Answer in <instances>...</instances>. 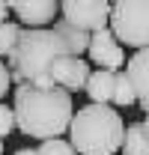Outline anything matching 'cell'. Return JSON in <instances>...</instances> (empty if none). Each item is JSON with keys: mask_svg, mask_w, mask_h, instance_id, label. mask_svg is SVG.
Wrapping results in <instances>:
<instances>
[{"mask_svg": "<svg viewBox=\"0 0 149 155\" xmlns=\"http://www.w3.org/2000/svg\"><path fill=\"white\" fill-rule=\"evenodd\" d=\"M48 75L54 81L57 90H63V93H81L84 90V84H87V78H90V63L81 57H72V54H66V57H57L51 63V69H48Z\"/></svg>", "mask_w": 149, "mask_h": 155, "instance_id": "6", "label": "cell"}, {"mask_svg": "<svg viewBox=\"0 0 149 155\" xmlns=\"http://www.w3.org/2000/svg\"><path fill=\"white\" fill-rule=\"evenodd\" d=\"M60 15L66 24H72L84 33H95L108 27L111 3L108 0H66L60 3Z\"/></svg>", "mask_w": 149, "mask_h": 155, "instance_id": "5", "label": "cell"}, {"mask_svg": "<svg viewBox=\"0 0 149 155\" xmlns=\"http://www.w3.org/2000/svg\"><path fill=\"white\" fill-rule=\"evenodd\" d=\"M113 75H116V72H101V69L90 72L87 84H84V90H87V96H90V104H111Z\"/></svg>", "mask_w": 149, "mask_h": 155, "instance_id": "11", "label": "cell"}, {"mask_svg": "<svg viewBox=\"0 0 149 155\" xmlns=\"http://www.w3.org/2000/svg\"><path fill=\"white\" fill-rule=\"evenodd\" d=\"M111 104H116V107H131V104H137V98H134V93H131V87H128V81H125L122 72H116V75H113V96H111Z\"/></svg>", "mask_w": 149, "mask_h": 155, "instance_id": "13", "label": "cell"}, {"mask_svg": "<svg viewBox=\"0 0 149 155\" xmlns=\"http://www.w3.org/2000/svg\"><path fill=\"white\" fill-rule=\"evenodd\" d=\"M66 45L63 39L57 36L54 30L42 27V30H21L18 45L9 54V81L12 84H30L39 75H48L51 63L57 57H66Z\"/></svg>", "mask_w": 149, "mask_h": 155, "instance_id": "3", "label": "cell"}, {"mask_svg": "<svg viewBox=\"0 0 149 155\" xmlns=\"http://www.w3.org/2000/svg\"><path fill=\"white\" fill-rule=\"evenodd\" d=\"M108 30L116 45H131L134 51L149 48V3L146 0H116L111 3Z\"/></svg>", "mask_w": 149, "mask_h": 155, "instance_id": "4", "label": "cell"}, {"mask_svg": "<svg viewBox=\"0 0 149 155\" xmlns=\"http://www.w3.org/2000/svg\"><path fill=\"white\" fill-rule=\"evenodd\" d=\"M21 30H24V27H21L18 21H6V24H0V57H9V54L15 51Z\"/></svg>", "mask_w": 149, "mask_h": 155, "instance_id": "14", "label": "cell"}, {"mask_svg": "<svg viewBox=\"0 0 149 155\" xmlns=\"http://www.w3.org/2000/svg\"><path fill=\"white\" fill-rule=\"evenodd\" d=\"M15 155H36V149H18Z\"/></svg>", "mask_w": 149, "mask_h": 155, "instance_id": "19", "label": "cell"}, {"mask_svg": "<svg viewBox=\"0 0 149 155\" xmlns=\"http://www.w3.org/2000/svg\"><path fill=\"white\" fill-rule=\"evenodd\" d=\"M54 33L63 39V45H66V51H69L72 57H81V54L87 51V45H90V33L78 30V27L66 24V21H57V24H54Z\"/></svg>", "mask_w": 149, "mask_h": 155, "instance_id": "12", "label": "cell"}, {"mask_svg": "<svg viewBox=\"0 0 149 155\" xmlns=\"http://www.w3.org/2000/svg\"><path fill=\"white\" fill-rule=\"evenodd\" d=\"M15 128V119H12V107H6L3 101H0V140L9 134Z\"/></svg>", "mask_w": 149, "mask_h": 155, "instance_id": "16", "label": "cell"}, {"mask_svg": "<svg viewBox=\"0 0 149 155\" xmlns=\"http://www.w3.org/2000/svg\"><path fill=\"white\" fill-rule=\"evenodd\" d=\"M74 104L72 96L63 90H36L30 84H21L15 90V104H12V119L15 128L36 140H54V137L69 131Z\"/></svg>", "mask_w": 149, "mask_h": 155, "instance_id": "1", "label": "cell"}, {"mask_svg": "<svg viewBox=\"0 0 149 155\" xmlns=\"http://www.w3.org/2000/svg\"><path fill=\"white\" fill-rule=\"evenodd\" d=\"M36 155H78L69 146V140H60V137H54V140H42L36 146Z\"/></svg>", "mask_w": 149, "mask_h": 155, "instance_id": "15", "label": "cell"}, {"mask_svg": "<svg viewBox=\"0 0 149 155\" xmlns=\"http://www.w3.org/2000/svg\"><path fill=\"white\" fill-rule=\"evenodd\" d=\"M87 54H90V60H93L101 72H122V66H125V51L116 45V39H113V33L108 27L90 33Z\"/></svg>", "mask_w": 149, "mask_h": 155, "instance_id": "7", "label": "cell"}, {"mask_svg": "<svg viewBox=\"0 0 149 155\" xmlns=\"http://www.w3.org/2000/svg\"><path fill=\"white\" fill-rule=\"evenodd\" d=\"M9 12H15V18L24 30H42L45 24L60 15V3L54 0H27V3H9Z\"/></svg>", "mask_w": 149, "mask_h": 155, "instance_id": "8", "label": "cell"}, {"mask_svg": "<svg viewBox=\"0 0 149 155\" xmlns=\"http://www.w3.org/2000/svg\"><path fill=\"white\" fill-rule=\"evenodd\" d=\"M125 122L111 104L78 107L69 122V146L78 155H113L122 146Z\"/></svg>", "mask_w": 149, "mask_h": 155, "instance_id": "2", "label": "cell"}, {"mask_svg": "<svg viewBox=\"0 0 149 155\" xmlns=\"http://www.w3.org/2000/svg\"><path fill=\"white\" fill-rule=\"evenodd\" d=\"M146 69H149V48H140V51H134V54L128 57V63H125V72H122L143 114L149 110V84H146Z\"/></svg>", "mask_w": 149, "mask_h": 155, "instance_id": "9", "label": "cell"}, {"mask_svg": "<svg viewBox=\"0 0 149 155\" xmlns=\"http://www.w3.org/2000/svg\"><path fill=\"white\" fill-rule=\"evenodd\" d=\"M122 155H149V125L146 119H137L122 131Z\"/></svg>", "mask_w": 149, "mask_h": 155, "instance_id": "10", "label": "cell"}, {"mask_svg": "<svg viewBox=\"0 0 149 155\" xmlns=\"http://www.w3.org/2000/svg\"><path fill=\"white\" fill-rule=\"evenodd\" d=\"M0 155H3V140H0Z\"/></svg>", "mask_w": 149, "mask_h": 155, "instance_id": "20", "label": "cell"}, {"mask_svg": "<svg viewBox=\"0 0 149 155\" xmlns=\"http://www.w3.org/2000/svg\"><path fill=\"white\" fill-rule=\"evenodd\" d=\"M6 15H9V3L0 0V24H6Z\"/></svg>", "mask_w": 149, "mask_h": 155, "instance_id": "18", "label": "cell"}, {"mask_svg": "<svg viewBox=\"0 0 149 155\" xmlns=\"http://www.w3.org/2000/svg\"><path fill=\"white\" fill-rule=\"evenodd\" d=\"M12 90V81H9V69H6V63H0V98L6 96Z\"/></svg>", "mask_w": 149, "mask_h": 155, "instance_id": "17", "label": "cell"}]
</instances>
